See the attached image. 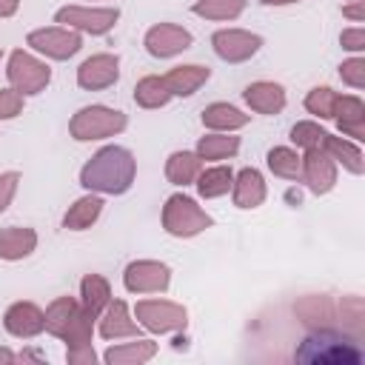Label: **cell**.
Instances as JSON below:
<instances>
[{"instance_id":"3957f363","label":"cell","mask_w":365,"mask_h":365,"mask_svg":"<svg viewBox=\"0 0 365 365\" xmlns=\"http://www.w3.org/2000/svg\"><path fill=\"white\" fill-rule=\"evenodd\" d=\"M128 125V117L120 108H108V106H86L80 108L71 123H68V134L77 143H91V140H106L120 134Z\"/></svg>"},{"instance_id":"6da1fadb","label":"cell","mask_w":365,"mask_h":365,"mask_svg":"<svg viewBox=\"0 0 365 365\" xmlns=\"http://www.w3.org/2000/svg\"><path fill=\"white\" fill-rule=\"evenodd\" d=\"M137 177V160L123 145H106L100 148L83 168H80V185L94 194H125Z\"/></svg>"},{"instance_id":"9c48e42d","label":"cell","mask_w":365,"mask_h":365,"mask_svg":"<svg viewBox=\"0 0 365 365\" xmlns=\"http://www.w3.org/2000/svg\"><path fill=\"white\" fill-rule=\"evenodd\" d=\"M26 46L34 48L37 54L48 60H68L83 48V37L74 29L66 26H48V29H34L26 37Z\"/></svg>"},{"instance_id":"277c9868","label":"cell","mask_w":365,"mask_h":365,"mask_svg":"<svg viewBox=\"0 0 365 365\" xmlns=\"http://www.w3.org/2000/svg\"><path fill=\"white\" fill-rule=\"evenodd\" d=\"M214 220L211 214H205L197 200L185 197V194H171L163 205V228L171 234V237H180V240H188V237H197L202 234L205 228H211Z\"/></svg>"},{"instance_id":"52a82bcc","label":"cell","mask_w":365,"mask_h":365,"mask_svg":"<svg viewBox=\"0 0 365 365\" xmlns=\"http://www.w3.org/2000/svg\"><path fill=\"white\" fill-rule=\"evenodd\" d=\"M134 319L151 334H174L188 325V311L171 299H140L134 305Z\"/></svg>"},{"instance_id":"d590c367","label":"cell","mask_w":365,"mask_h":365,"mask_svg":"<svg viewBox=\"0 0 365 365\" xmlns=\"http://www.w3.org/2000/svg\"><path fill=\"white\" fill-rule=\"evenodd\" d=\"M23 94L20 91H14L11 86L9 88H0V120H11V117H17L20 111H23Z\"/></svg>"},{"instance_id":"7a4b0ae2","label":"cell","mask_w":365,"mask_h":365,"mask_svg":"<svg viewBox=\"0 0 365 365\" xmlns=\"http://www.w3.org/2000/svg\"><path fill=\"white\" fill-rule=\"evenodd\" d=\"M46 314V331L57 339H63L68 348H86L94 336V317L86 314V308L74 297H57L48 302Z\"/></svg>"},{"instance_id":"5bb4252c","label":"cell","mask_w":365,"mask_h":365,"mask_svg":"<svg viewBox=\"0 0 365 365\" xmlns=\"http://www.w3.org/2000/svg\"><path fill=\"white\" fill-rule=\"evenodd\" d=\"M302 182L311 194H328L336 185V163L325 154V148H305L302 157Z\"/></svg>"},{"instance_id":"7bdbcfd3","label":"cell","mask_w":365,"mask_h":365,"mask_svg":"<svg viewBox=\"0 0 365 365\" xmlns=\"http://www.w3.org/2000/svg\"><path fill=\"white\" fill-rule=\"evenodd\" d=\"M265 6H288V3H299V0H262Z\"/></svg>"},{"instance_id":"8fae6325","label":"cell","mask_w":365,"mask_h":365,"mask_svg":"<svg viewBox=\"0 0 365 365\" xmlns=\"http://www.w3.org/2000/svg\"><path fill=\"white\" fill-rule=\"evenodd\" d=\"M262 46V37L245 29H220L211 34V48L225 63H245Z\"/></svg>"},{"instance_id":"1f68e13d","label":"cell","mask_w":365,"mask_h":365,"mask_svg":"<svg viewBox=\"0 0 365 365\" xmlns=\"http://www.w3.org/2000/svg\"><path fill=\"white\" fill-rule=\"evenodd\" d=\"M191 11L205 20H237L245 11V0H197Z\"/></svg>"},{"instance_id":"603a6c76","label":"cell","mask_w":365,"mask_h":365,"mask_svg":"<svg viewBox=\"0 0 365 365\" xmlns=\"http://www.w3.org/2000/svg\"><path fill=\"white\" fill-rule=\"evenodd\" d=\"M202 125L211 128V131H237L242 125H248V114H242L237 106L231 103H211L202 108Z\"/></svg>"},{"instance_id":"836d02e7","label":"cell","mask_w":365,"mask_h":365,"mask_svg":"<svg viewBox=\"0 0 365 365\" xmlns=\"http://www.w3.org/2000/svg\"><path fill=\"white\" fill-rule=\"evenodd\" d=\"M325 128L314 120H302L291 128V143L299 145V148H322V140H325Z\"/></svg>"},{"instance_id":"74e56055","label":"cell","mask_w":365,"mask_h":365,"mask_svg":"<svg viewBox=\"0 0 365 365\" xmlns=\"http://www.w3.org/2000/svg\"><path fill=\"white\" fill-rule=\"evenodd\" d=\"M339 43H342V48H348V51H365V29L362 26H354V29H345L342 34H339Z\"/></svg>"},{"instance_id":"44dd1931","label":"cell","mask_w":365,"mask_h":365,"mask_svg":"<svg viewBox=\"0 0 365 365\" xmlns=\"http://www.w3.org/2000/svg\"><path fill=\"white\" fill-rule=\"evenodd\" d=\"M34 248H37V231L34 228H26V225L0 228V259L17 262V259H26Z\"/></svg>"},{"instance_id":"f35d334b","label":"cell","mask_w":365,"mask_h":365,"mask_svg":"<svg viewBox=\"0 0 365 365\" xmlns=\"http://www.w3.org/2000/svg\"><path fill=\"white\" fill-rule=\"evenodd\" d=\"M66 359H68L71 365H94L97 354H94L91 345H86V348H68V351H66Z\"/></svg>"},{"instance_id":"cb8c5ba5","label":"cell","mask_w":365,"mask_h":365,"mask_svg":"<svg viewBox=\"0 0 365 365\" xmlns=\"http://www.w3.org/2000/svg\"><path fill=\"white\" fill-rule=\"evenodd\" d=\"M111 302V285L106 277L100 274H86L80 282V305L86 308V314H91L94 319L106 311V305Z\"/></svg>"},{"instance_id":"30bf717a","label":"cell","mask_w":365,"mask_h":365,"mask_svg":"<svg viewBox=\"0 0 365 365\" xmlns=\"http://www.w3.org/2000/svg\"><path fill=\"white\" fill-rule=\"evenodd\" d=\"M123 285L131 294H163L171 285V268L160 259H134L123 271Z\"/></svg>"},{"instance_id":"ba28073f","label":"cell","mask_w":365,"mask_h":365,"mask_svg":"<svg viewBox=\"0 0 365 365\" xmlns=\"http://www.w3.org/2000/svg\"><path fill=\"white\" fill-rule=\"evenodd\" d=\"M120 20V9L103 6H63L54 11V23L74 29V31H86V34H106L114 29V23Z\"/></svg>"},{"instance_id":"d6986e66","label":"cell","mask_w":365,"mask_h":365,"mask_svg":"<svg viewBox=\"0 0 365 365\" xmlns=\"http://www.w3.org/2000/svg\"><path fill=\"white\" fill-rule=\"evenodd\" d=\"M265 180L257 168H242L240 174H234L231 197L237 208H259L265 202Z\"/></svg>"},{"instance_id":"e0dca14e","label":"cell","mask_w":365,"mask_h":365,"mask_svg":"<svg viewBox=\"0 0 365 365\" xmlns=\"http://www.w3.org/2000/svg\"><path fill=\"white\" fill-rule=\"evenodd\" d=\"M100 319V336L103 339H123V336H140V322L131 319L128 305L123 299H114L106 305Z\"/></svg>"},{"instance_id":"f546056e","label":"cell","mask_w":365,"mask_h":365,"mask_svg":"<svg viewBox=\"0 0 365 365\" xmlns=\"http://www.w3.org/2000/svg\"><path fill=\"white\" fill-rule=\"evenodd\" d=\"M168 100H171V91L163 83V77L148 74V77L137 80V86H134V103L140 108H163Z\"/></svg>"},{"instance_id":"ee69618b","label":"cell","mask_w":365,"mask_h":365,"mask_svg":"<svg viewBox=\"0 0 365 365\" xmlns=\"http://www.w3.org/2000/svg\"><path fill=\"white\" fill-rule=\"evenodd\" d=\"M0 57H3V48H0Z\"/></svg>"},{"instance_id":"ab89813d","label":"cell","mask_w":365,"mask_h":365,"mask_svg":"<svg viewBox=\"0 0 365 365\" xmlns=\"http://www.w3.org/2000/svg\"><path fill=\"white\" fill-rule=\"evenodd\" d=\"M342 14H345L348 20H354V23H362V20H365V0H348V3L342 6Z\"/></svg>"},{"instance_id":"e575fe53","label":"cell","mask_w":365,"mask_h":365,"mask_svg":"<svg viewBox=\"0 0 365 365\" xmlns=\"http://www.w3.org/2000/svg\"><path fill=\"white\" fill-rule=\"evenodd\" d=\"M339 77L342 83H348L351 88H365V60L362 57H351L339 66Z\"/></svg>"},{"instance_id":"ffe728a7","label":"cell","mask_w":365,"mask_h":365,"mask_svg":"<svg viewBox=\"0 0 365 365\" xmlns=\"http://www.w3.org/2000/svg\"><path fill=\"white\" fill-rule=\"evenodd\" d=\"M208 77H211V68L208 66L191 63V66H177L168 74H163V83L168 86L171 97H191L200 86H205Z\"/></svg>"},{"instance_id":"484cf974","label":"cell","mask_w":365,"mask_h":365,"mask_svg":"<svg viewBox=\"0 0 365 365\" xmlns=\"http://www.w3.org/2000/svg\"><path fill=\"white\" fill-rule=\"evenodd\" d=\"M154 354H157V342L137 336L134 342L111 345V348L103 354V359H106L108 365H143V362H148Z\"/></svg>"},{"instance_id":"8992f818","label":"cell","mask_w":365,"mask_h":365,"mask_svg":"<svg viewBox=\"0 0 365 365\" xmlns=\"http://www.w3.org/2000/svg\"><path fill=\"white\" fill-rule=\"evenodd\" d=\"M6 77H9V86L14 91H20L23 97H34V94L46 91V86L51 83V68L43 60H37L34 54L17 48L9 54Z\"/></svg>"},{"instance_id":"d4e9b609","label":"cell","mask_w":365,"mask_h":365,"mask_svg":"<svg viewBox=\"0 0 365 365\" xmlns=\"http://www.w3.org/2000/svg\"><path fill=\"white\" fill-rule=\"evenodd\" d=\"M322 148H325V154H328L334 163H342L351 174H362V171H365V157H362L359 143H351V140H345V137L325 134Z\"/></svg>"},{"instance_id":"60d3db41","label":"cell","mask_w":365,"mask_h":365,"mask_svg":"<svg viewBox=\"0 0 365 365\" xmlns=\"http://www.w3.org/2000/svg\"><path fill=\"white\" fill-rule=\"evenodd\" d=\"M17 9H20V0H0V17L17 14Z\"/></svg>"},{"instance_id":"4316f807","label":"cell","mask_w":365,"mask_h":365,"mask_svg":"<svg viewBox=\"0 0 365 365\" xmlns=\"http://www.w3.org/2000/svg\"><path fill=\"white\" fill-rule=\"evenodd\" d=\"M202 171V160L197 151H174L165 160V180L171 185H191Z\"/></svg>"},{"instance_id":"9a60e30c","label":"cell","mask_w":365,"mask_h":365,"mask_svg":"<svg viewBox=\"0 0 365 365\" xmlns=\"http://www.w3.org/2000/svg\"><path fill=\"white\" fill-rule=\"evenodd\" d=\"M3 328L17 336V339H31L37 336L40 331H46V314L40 305L29 302V299H20V302H11L3 314Z\"/></svg>"},{"instance_id":"7c38bea8","label":"cell","mask_w":365,"mask_h":365,"mask_svg":"<svg viewBox=\"0 0 365 365\" xmlns=\"http://www.w3.org/2000/svg\"><path fill=\"white\" fill-rule=\"evenodd\" d=\"M191 43H194L191 31L182 29V26H177V23H157V26H151V29L145 31V37H143L145 51H148L151 57H157V60L174 57V54L185 51V48H191Z\"/></svg>"},{"instance_id":"7402d4cb","label":"cell","mask_w":365,"mask_h":365,"mask_svg":"<svg viewBox=\"0 0 365 365\" xmlns=\"http://www.w3.org/2000/svg\"><path fill=\"white\" fill-rule=\"evenodd\" d=\"M100 214H103V197L86 194L74 205H68V211L63 214V228L66 231H86L100 220Z\"/></svg>"},{"instance_id":"8d00e7d4","label":"cell","mask_w":365,"mask_h":365,"mask_svg":"<svg viewBox=\"0 0 365 365\" xmlns=\"http://www.w3.org/2000/svg\"><path fill=\"white\" fill-rule=\"evenodd\" d=\"M17 182H20V174L17 171H3L0 174V214L11 205V200L17 194Z\"/></svg>"},{"instance_id":"d6a6232c","label":"cell","mask_w":365,"mask_h":365,"mask_svg":"<svg viewBox=\"0 0 365 365\" xmlns=\"http://www.w3.org/2000/svg\"><path fill=\"white\" fill-rule=\"evenodd\" d=\"M336 91L331 86H317L305 94V111L319 117V120H334V106H336Z\"/></svg>"},{"instance_id":"5b68a950","label":"cell","mask_w":365,"mask_h":365,"mask_svg":"<svg viewBox=\"0 0 365 365\" xmlns=\"http://www.w3.org/2000/svg\"><path fill=\"white\" fill-rule=\"evenodd\" d=\"M297 359L299 362H322V365H345V362H359L362 359V351L356 348V342L339 336V334H331V331H319V334H311L302 348L297 351Z\"/></svg>"},{"instance_id":"2e32d148","label":"cell","mask_w":365,"mask_h":365,"mask_svg":"<svg viewBox=\"0 0 365 365\" xmlns=\"http://www.w3.org/2000/svg\"><path fill=\"white\" fill-rule=\"evenodd\" d=\"M334 120H336L339 131L345 137H351L354 143H362L365 140V103L356 94H339L336 97Z\"/></svg>"},{"instance_id":"4fadbf2b","label":"cell","mask_w":365,"mask_h":365,"mask_svg":"<svg viewBox=\"0 0 365 365\" xmlns=\"http://www.w3.org/2000/svg\"><path fill=\"white\" fill-rule=\"evenodd\" d=\"M120 80V57L117 54H91L77 68V86L86 91H103L111 88Z\"/></svg>"},{"instance_id":"83f0119b","label":"cell","mask_w":365,"mask_h":365,"mask_svg":"<svg viewBox=\"0 0 365 365\" xmlns=\"http://www.w3.org/2000/svg\"><path fill=\"white\" fill-rule=\"evenodd\" d=\"M194 182H197V191L202 200H217V197L231 191L234 171L228 165H211V168H202Z\"/></svg>"},{"instance_id":"f1b7e54d","label":"cell","mask_w":365,"mask_h":365,"mask_svg":"<svg viewBox=\"0 0 365 365\" xmlns=\"http://www.w3.org/2000/svg\"><path fill=\"white\" fill-rule=\"evenodd\" d=\"M237 148H240V137H234L231 131H214V134L200 137V143H197V154L202 163L205 160H228L237 154Z\"/></svg>"},{"instance_id":"4dcf8cb0","label":"cell","mask_w":365,"mask_h":365,"mask_svg":"<svg viewBox=\"0 0 365 365\" xmlns=\"http://www.w3.org/2000/svg\"><path fill=\"white\" fill-rule=\"evenodd\" d=\"M265 160H268V168L282 180H299V174H302V157L288 145L271 148Z\"/></svg>"},{"instance_id":"b9f144b4","label":"cell","mask_w":365,"mask_h":365,"mask_svg":"<svg viewBox=\"0 0 365 365\" xmlns=\"http://www.w3.org/2000/svg\"><path fill=\"white\" fill-rule=\"evenodd\" d=\"M0 362H17V354L9 348H0Z\"/></svg>"},{"instance_id":"ac0fdd59","label":"cell","mask_w":365,"mask_h":365,"mask_svg":"<svg viewBox=\"0 0 365 365\" xmlns=\"http://www.w3.org/2000/svg\"><path fill=\"white\" fill-rule=\"evenodd\" d=\"M245 103L251 106V111L257 114H279L288 103L285 97V88L279 83H271V80H257L251 83L245 91H242Z\"/></svg>"}]
</instances>
